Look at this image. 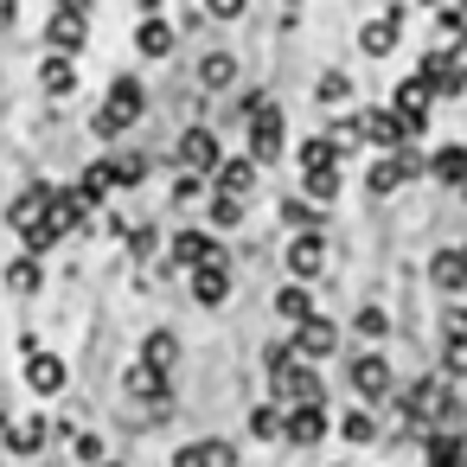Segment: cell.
Masks as SVG:
<instances>
[{
    "label": "cell",
    "mask_w": 467,
    "mask_h": 467,
    "mask_svg": "<svg viewBox=\"0 0 467 467\" xmlns=\"http://www.w3.org/2000/svg\"><path fill=\"white\" fill-rule=\"evenodd\" d=\"M288 346H295L301 358H327V352L339 346V327H333V320H327V314L314 307V314H307V320L295 327V339H288Z\"/></svg>",
    "instance_id": "11"
},
{
    "label": "cell",
    "mask_w": 467,
    "mask_h": 467,
    "mask_svg": "<svg viewBox=\"0 0 467 467\" xmlns=\"http://www.w3.org/2000/svg\"><path fill=\"white\" fill-rule=\"evenodd\" d=\"M422 461H429V467H467V435H454V429H422Z\"/></svg>",
    "instance_id": "15"
},
{
    "label": "cell",
    "mask_w": 467,
    "mask_h": 467,
    "mask_svg": "<svg viewBox=\"0 0 467 467\" xmlns=\"http://www.w3.org/2000/svg\"><path fill=\"white\" fill-rule=\"evenodd\" d=\"M320 218H327V205H314L307 192L282 199V224H288V231H320Z\"/></svg>",
    "instance_id": "27"
},
{
    "label": "cell",
    "mask_w": 467,
    "mask_h": 467,
    "mask_svg": "<svg viewBox=\"0 0 467 467\" xmlns=\"http://www.w3.org/2000/svg\"><path fill=\"white\" fill-rule=\"evenodd\" d=\"M26 384H33L39 397H52V390H65V358H52V352H39V346L26 339Z\"/></svg>",
    "instance_id": "18"
},
{
    "label": "cell",
    "mask_w": 467,
    "mask_h": 467,
    "mask_svg": "<svg viewBox=\"0 0 467 467\" xmlns=\"http://www.w3.org/2000/svg\"><path fill=\"white\" fill-rule=\"evenodd\" d=\"M212 180H218V192L250 199V192H256V161H250V154H224V161L212 167Z\"/></svg>",
    "instance_id": "17"
},
{
    "label": "cell",
    "mask_w": 467,
    "mask_h": 467,
    "mask_svg": "<svg viewBox=\"0 0 467 467\" xmlns=\"http://www.w3.org/2000/svg\"><path fill=\"white\" fill-rule=\"evenodd\" d=\"M416 7H422V14H435V7H448V0H416Z\"/></svg>",
    "instance_id": "48"
},
{
    "label": "cell",
    "mask_w": 467,
    "mask_h": 467,
    "mask_svg": "<svg viewBox=\"0 0 467 467\" xmlns=\"http://www.w3.org/2000/svg\"><path fill=\"white\" fill-rule=\"evenodd\" d=\"M237 454H231V441H192V448H180V467H231Z\"/></svg>",
    "instance_id": "29"
},
{
    "label": "cell",
    "mask_w": 467,
    "mask_h": 467,
    "mask_svg": "<svg viewBox=\"0 0 467 467\" xmlns=\"http://www.w3.org/2000/svg\"><path fill=\"white\" fill-rule=\"evenodd\" d=\"M358 333H365V339H384V333H390V314H384V307H358Z\"/></svg>",
    "instance_id": "42"
},
{
    "label": "cell",
    "mask_w": 467,
    "mask_h": 467,
    "mask_svg": "<svg viewBox=\"0 0 467 467\" xmlns=\"http://www.w3.org/2000/svg\"><path fill=\"white\" fill-rule=\"evenodd\" d=\"M199 84H205V90H231V84H237V58H231V52H205V58H199Z\"/></svg>",
    "instance_id": "26"
},
{
    "label": "cell",
    "mask_w": 467,
    "mask_h": 467,
    "mask_svg": "<svg viewBox=\"0 0 467 467\" xmlns=\"http://www.w3.org/2000/svg\"><path fill=\"white\" fill-rule=\"evenodd\" d=\"M141 116H148V90H141V78H116L90 129H97V141H116V135H129Z\"/></svg>",
    "instance_id": "2"
},
{
    "label": "cell",
    "mask_w": 467,
    "mask_h": 467,
    "mask_svg": "<svg viewBox=\"0 0 467 467\" xmlns=\"http://www.w3.org/2000/svg\"><path fill=\"white\" fill-rule=\"evenodd\" d=\"M173 46H180V33H173L161 14H141V26H135V52H141V58H173Z\"/></svg>",
    "instance_id": "16"
},
{
    "label": "cell",
    "mask_w": 467,
    "mask_h": 467,
    "mask_svg": "<svg viewBox=\"0 0 467 467\" xmlns=\"http://www.w3.org/2000/svg\"><path fill=\"white\" fill-rule=\"evenodd\" d=\"M205 14H212V20H244L250 0H205Z\"/></svg>",
    "instance_id": "44"
},
{
    "label": "cell",
    "mask_w": 467,
    "mask_h": 467,
    "mask_svg": "<svg viewBox=\"0 0 467 467\" xmlns=\"http://www.w3.org/2000/svg\"><path fill=\"white\" fill-rule=\"evenodd\" d=\"M397 39H403V7H384L378 20L358 26V52H365V58H390Z\"/></svg>",
    "instance_id": "7"
},
{
    "label": "cell",
    "mask_w": 467,
    "mask_h": 467,
    "mask_svg": "<svg viewBox=\"0 0 467 467\" xmlns=\"http://www.w3.org/2000/svg\"><path fill=\"white\" fill-rule=\"evenodd\" d=\"M282 263H288V275H295V282H314V275L327 269V237H320V231H295Z\"/></svg>",
    "instance_id": "8"
},
{
    "label": "cell",
    "mask_w": 467,
    "mask_h": 467,
    "mask_svg": "<svg viewBox=\"0 0 467 467\" xmlns=\"http://www.w3.org/2000/svg\"><path fill=\"white\" fill-rule=\"evenodd\" d=\"M441 371H448V378H467V333H448V346H441Z\"/></svg>",
    "instance_id": "39"
},
{
    "label": "cell",
    "mask_w": 467,
    "mask_h": 467,
    "mask_svg": "<svg viewBox=\"0 0 467 467\" xmlns=\"http://www.w3.org/2000/svg\"><path fill=\"white\" fill-rule=\"evenodd\" d=\"M7 441H14V454H33V448H46V416L7 422Z\"/></svg>",
    "instance_id": "33"
},
{
    "label": "cell",
    "mask_w": 467,
    "mask_h": 467,
    "mask_svg": "<svg viewBox=\"0 0 467 467\" xmlns=\"http://www.w3.org/2000/svg\"><path fill=\"white\" fill-rule=\"evenodd\" d=\"M435 26H441V39L454 46V39H467V14L461 7H435Z\"/></svg>",
    "instance_id": "41"
},
{
    "label": "cell",
    "mask_w": 467,
    "mask_h": 467,
    "mask_svg": "<svg viewBox=\"0 0 467 467\" xmlns=\"http://www.w3.org/2000/svg\"><path fill=\"white\" fill-rule=\"evenodd\" d=\"M358 135H365V148H378V154H390V148H416V129H410L390 103H371V109L358 116Z\"/></svg>",
    "instance_id": "4"
},
{
    "label": "cell",
    "mask_w": 467,
    "mask_h": 467,
    "mask_svg": "<svg viewBox=\"0 0 467 467\" xmlns=\"http://www.w3.org/2000/svg\"><path fill=\"white\" fill-rule=\"evenodd\" d=\"M314 97H320V109H346V103H352V78H346V71H327V78L314 84Z\"/></svg>",
    "instance_id": "30"
},
{
    "label": "cell",
    "mask_w": 467,
    "mask_h": 467,
    "mask_svg": "<svg viewBox=\"0 0 467 467\" xmlns=\"http://www.w3.org/2000/svg\"><path fill=\"white\" fill-rule=\"evenodd\" d=\"M275 314H282L288 327H301V320L314 314V295H307V288L295 282V288H282V295H275Z\"/></svg>",
    "instance_id": "32"
},
{
    "label": "cell",
    "mask_w": 467,
    "mask_h": 467,
    "mask_svg": "<svg viewBox=\"0 0 467 467\" xmlns=\"http://www.w3.org/2000/svg\"><path fill=\"white\" fill-rule=\"evenodd\" d=\"M448 7H461V14H467V0H448Z\"/></svg>",
    "instance_id": "50"
},
{
    "label": "cell",
    "mask_w": 467,
    "mask_h": 467,
    "mask_svg": "<svg viewBox=\"0 0 467 467\" xmlns=\"http://www.w3.org/2000/svg\"><path fill=\"white\" fill-rule=\"evenodd\" d=\"M429 180H441V186H461V180H467V148H461V141L435 148V154H429Z\"/></svg>",
    "instance_id": "23"
},
{
    "label": "cell",
    "mask_w": 467,
    "mask_h": 467,
    "mask_svg": "<svg viewBox=\"0 0 467 467\" xmlns=\"http://www.w3.org/2000/svg\"><path fill=\"white\" fill-rule=\"evenodd\" d=\"M352 384H358V397H365V403H384V397L397 390V378H390V365H384L378 352L352 358Z\"/></svg>",
    "instance_id": "13"
},
{
    "label": "cell",
    "mask_w": 467,
    "mask_h": 467,
    "mask_svg": "<svg viewBox=\"0 0 467 467\" xmlns=\"http://www.w3.org/2000/svg\"><path fill=\"white\" fill-rule=\"evenodd\" d=\"M199 199V173H180V186H173V205H192Z\"/></svg>",
    "instance_id": "45"
},
{
    "label": "cell",
    "mask_w": 467,
    "mask_h": 467,
    "mask_svg": "<svg viewBox=\"0 0 467 467\" xmlns=\"http://www.w3.org/2000/svg\"><path fill=\"white\" fill-rule=\"evenodd\" d=\"M173 161H180L186 173H212V167L224 161V141H218V135H212L205 122H192V129H186V135L173 141Z\"/></svg>",
    "instance_id": "5"
},
{
    "label": "cell",
    "mask_w": 467,
    "mask_h": 467,
    "mask_svg": "<svg viewBox=\"0 0 467 467\" xmlns=\"http://www.w3.org/2000/svg\"><path fill=\"white\" fill-rule=\"evenodd\" d=\"M339 186H346L339 161H327V167H301V192H307L314 205H333V199H339Z\"/></svg>",
    "instance_id": "20"
},
{
    "label": "cell",
    "mask_w": 467,
    "mask_h": 467,
    "mask_svg": "<svg viewBox=\"0 0 467 467\" xmlns=\"http://www.w3.org/2000/svg\"><path fill=\"white\" fill-rule=\"evenodd\" d=\"M141 14H161V0H141Z\"/></svg>",
    "instance_id": "49"
},
{
    "label": "cell",
    "mask_w": 467,
    "mask_h": 467,
    "mask_svg": "<svg viewBox=\"0 0 467 467\" xmlns=\"http://www.w3.org/2000/svg\"><path fill=\"white\" fill-rule=\"evenodd\" d=\"M244 212H250V199H237V192H212V205H205V218H212L218 231H237Z\"/></svg>",
    "instance_id": "28"
},
{
    "label": "cell",
    "mask_w": 467,
    "mask_h": 467,
    "mask_svg": "<svg viewBox=\"0 0 467 467\" xmlns=\"http://www.w3.org/2000/svg\"><path fill=\"white\" fill-rule=\"evenodd\" d=\"M327 429H333V416H327V397H320V403H288V410H282V435H288L295 448H314V441H327Z\"/></svg>",
    "instance_id": "6"
},
{
    "label": "cell",
    "mask_w": 467,
    "mask_h": 467,
    "mask_svg": "<svg viewBox=\"0 0 467 467\" xmlns=\"http://www.w3.org/2000/svg\"><path fill=\"white\" fill-rule=\"evenodd\" d=\"M84 39H90V14H71V7H58L52 20H46V52H84Z\"/></svg>",
    "instance_id": "9"
},
{
    "label": "cell",
    "mask_w": 467,
    "mask_h": 467,
    "mask_svg": "<svg viewBox=\"0 0 467 467\" xmlns=\"http://www.w3.org/2000/svg\"><path fill=\"white\" fill-rule=\"evenodd\" d=\"M295 161H301V167H327V161H346V154H339V148H333V141H327V135H307V141H301V154H295Z\"/></svg>",
    "instance_id": "35"
},
{
    "label": "cell",
    "mask_w": 467,
    "mask_h": 467,
    "mask_svg": "<svg viewBox=\"0 0 467 467\" xmlns=\"http://www.w3.org/2000/svg\"><path fill=\"white\" fill-rule=\"evenodd\" d=\"M122 384H129V397H141V403H161V397H167V371H161V365H148V358H141V365H129V378H122Z\"/></svg>",
    "instance_id": "22"
},
{
    "label": "cell",
    "mask_w": 467,
    "mask_h": 467,
    "mask_svg": "<svg viewBox=\"0 0 467 467\" xmlns=\"http://www.w3.org/2000/svg\"><path fill=\"white\" fill-rule=\"evenodd\" d=\"M84 218H90V199H84L78 186H65V192H52V224H58V231H78Z\"/></svg>",
    "instance_id": "25"
},
{
    "label": "cell",
    "mask_w": 467,
    "mask_h": 467,
    "mask_svg": "<svg viewBox=\"0 0 467 467\" xmlns=\"http://www.w3.org/2000/svg\"><path fill=\"white\" fill-rule=\"evenodd\" d=\"M461 250H467V244H461Z\"/></svg>",
    "instance_id": "52"
},
{
    "label": "cell",
    "mask_w": 467,
    "mask_h": 467,
    "mask_svg": "<svg viewBox=\"0 0 467 467\" xmlns=\"http://www.w3.org/2000/svg\"><path fill=\"white\" fill-rule=\"evenodd\" d=\"M339 435H346V441H371V435H378V416H371V410H346V416H339Z\"/></svg>",
    "instance_id": "38"
},
{
    "label": "cell",
    "mask_w": 467,
    "mask_h": 467,
    "mask_svg": "<svg viewBox=\"0 0 467 467\" xmlns=\"http://www.w3.org/2000/svg\"><path fill=\"white\" fill-rule=\"evenodd\" d=\"M141 358H148V365H161V371H167V365H173V358H180V339H173V333H148V346H141Z\"/></svg>",
    "instance_id": "36"
},
{
    "label": "cell",
    "mask_w": 467,
    "mask_h": 467,
    "mask_svg": "<svg viewBox=\"0 0 467 467\" xmlns=\"http://www.w3.org/2000/svg\"><path fill=\"white\" fill-rule=\"evenodd\" d=\"M7 288H20V295H33V288H39V256H20V263L7 269Z\"/></svg>",
    "instance_id": "40"
},
{
    "label": "cell",
    "mask_w": 467,
    "mask_h": 467,
    "mask_svg": "<svg viewBox=\"0 0 467 467\" xmlns=\"http://www.w3.org/2000/svg\"><path fill=\"white\" fill-rule=\"evenodd\" d=\"M173 263L180 269H205V263H224V244L212 231H180L173 237Z\"/></svg>",
    "instance_id": "12"
},
{
    "label": "cell",
    "mask_w": 467,
    "mask_h": 467,
    "mask_svg": "<svg viewBox=\"0 0 467 467\" xmlns=\"http://www.w3.org/2000/svg\"><path fill=\"white\" fill-rule=\"evenodd\" d=\"M192 275V301L199 307H224L231 301V263H205V269H186Z\"/></svg>",
    "instance_id": "14"
},
{
    "label": "cell",
    "mask_w": 467,
    "mask_h": 467,
    "mask_svg": "<svg viewBox=\"0 0 467 467\" xmlns=\"http://www.w3.org/2000/svg\"><path fill=\"white\" fill-rule=\"evenodd\" d=\"M390 109H397V116L422 135V129H429V109H435V90H429L422 78H403V84L390 90Z\"/></svg>",
    "instance_id": "10"
},
{
    "label": "cell",
    "mask_w": 467,
    "mask_h": 467,
    "mask_svg": "<svg viewBox=\"0 0 467 467\" xmlns=\"http://www.w3.org/2000/svg\"><path fill=\"white\" fill-rule=\"evenodd\" d=\"M97 467H116V461H97Z\"/></svg>",
    "instance_id": "51"
},
{
    "label": "cell",
    "mask_w": 467,
    "mask_h": 467,
    "mask_svg": "<svg viewBox=\"0 0 467 467\" xmlns=\"http://www.w3.org/2000/svg\"><path fill=\"white\" fill-rule=\"evenodd\" d=\"M46 212H52V186H33V192H20V199L7 205V224H14V231L26 237V231H33V224H39Z\"/></svg>",
    "instance_id": "21"
},
{
    "label": "cell",
    "mask_w": 467,
    "mask_h": 467,
    "mask_svg": "<svg viewBox=\"0 0 467 467\" xmlns=\"http://www.w3.org/2000/svg\"><path fill=\"white\" fill-rule=\"evenodd\" d=\"M58 7H71V14H90V7H97V0H58Z\"/></svg>",
    "instance_id": "47"
},
{
    "label": "cell",
    "mask_w": 467,
    "mask_h": 467,
    "mask_svg": "<svg viewBox=\"0 0 467 467\" xmlns=\"http://www.w3.org/2000/svg\"><path fill=\"white\" fill-rule=\"evenodd\" d=\"M422 173H429V154H416V148H390V154H371V167H365V192L384 199V192H397V186H410V180H422Z\"/></svg>",
    "instance_id": "3"
},
{
    "label": "cell",
    "mask_w": 467,
    "mask_h": 467,
    "mask_svg": "<svg viewBox=\"0 0 467 467\" xmlns=\"http://www.w3.org/2000/svg\"><path fill=\"white\" fill-rule=\"evenodd\" d=\"M250 435H256V441H275V435H282V403L250 410Z\"/></svg>",
    "instance_id": "37"
},
{
    "label": "cell",
    "mask_w": 467,
    "mask_h": 467,
    "mask_svg": "<svg viewBox=\"0 0 467 467\" xmlns=\"http://www.w3.org/2000/svg\"><path fill=\"white\" fill-rule=\"evenodd\" d=\"M448 71H454V90H467V39L448 46Z\"/></svg>",
    "instance_id": "43"
},
{
    "label": "cell",
    "mask_w": 467,
    "mask_h": 467,
    "mask_svg": "<svg viewBox=\"0 0 467 467\" xmlns=\"http://www.w3.org/2000/svg\"><path fill=\"white\" fill-rule=\"evenodd\" d=\"M109 180H116V186H141V180H148V161H141V154H109Z\"/></svg>",
    "instance_id": "34"
},
{
    "label": "cell",
    "mask_w": 467,
    "mask_h": 467,
    "mask_svg": "<svg viewBox=\"0 0 467 467\" xmlns=\"http://www.w3.org/2000/svg\"><path fill=\"white\" fill-rule=\"evenodd\" d=\"M109 186H116V180H109V161H90V167L78 173V192H84L90 205H103V199H109Z\"/></svg>",
    "instance_id": "31"
},
{
    "label": "cell",
    "mask_w": 467,
    "mask_h": 467,
    "mask_svg": "<svg viewBox=\"0 0 467 467\" xmlns=\"http://www.w3.org/2000/svg\"><path fill=\"white\" fill-rule=\"evenodd\" d=\"M39 84H46L52 97H71V90H78V65H71L65 52H46V65H39Z\"/></svg>",
    "instance_id": "24"
},
{
    "label": "cell",
    "mask_w": 467,
    "mask_h": 467,
    "mask_svg": "<svg viewBox=\"0 0 467 467\" xmlns=\"http://www.w3.org/2000/svg\"><path fill=\"white\" fill-rule=\"evenodd\" d=\"M429 282H435L441 295H461V288H467V250H461V244H454V250H435V256H429Z\"/></svg>",
    "instance_id": "19"
},
{
    "label": "cell",
    "mask_w": 467,
    "mask_h": 467,
    "mask_svg": "<svg viewBox=\"0 0 467 467\" xmlns=\"http://www.w3.org/2000/svg\"><path fill=\"white\" fill-rule=\"evenodd\" d=\"M237 109H244V129H250V161H256V167L282 161V154H288V122H282V109H275L263 90H250Z\"/></svg>",
    "instance_id": "1"
},
{
    "label": "cell",
    "mask_w": 467,
    "mask_h": 467,
    "mask_svg": "<svg viewBox=\"0 0 467 467\" xmlns=\"http://www.w3.org/2000/svg\"><path fill=\"white\" fill-rule=\"evenodd\" d=\"M14 14H20V7H14V0H0V26H14Z\"/></svg>",
    "instance_id": "46"
}]
</instances>
